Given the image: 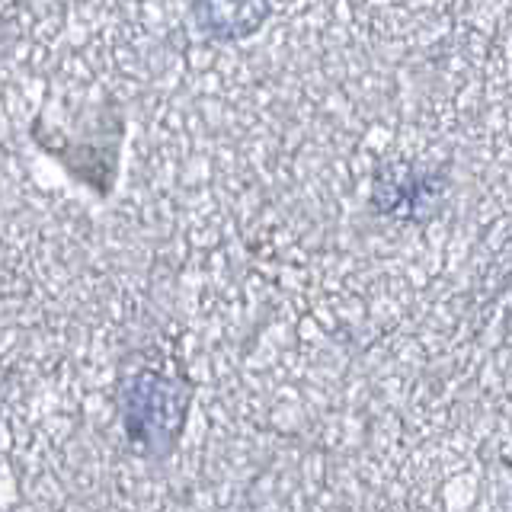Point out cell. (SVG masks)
<instances>
[{
	"instance_id": "1",
	"label": "cell",
	"mask_w": 512,
	"mask_h": 512,
	"mask_svg": "<svg viewBox=\"0 0 512 512\" xmlns=\"http://www.w3.org/2000/svg\"><path fill=\"white\" fill-rule=\"evenodd\" d=\"M192 404V384L154 368L128 375L119 394L122 432L141 458L167 461L180 442Z\"/></svg>"
},
{
	"instance_id": "2",
	"label": "cell",
	"mask_w": 512,
	"mask_h": 512,
	"mask_svg": "<svg viewBox=\"0 0 512 512\" xmlns=\"http://www.w3.org/2000/svg\"><path fill=\"white\" fill-rule=\"evenodd\" d=\"M448 176L407 160H388L372 183V208L378 215L404 218L413 224L432 221L445 205Z\"/></svg>"
},
{
	"instance_id": "3",
	"label": "cell",
	"mask_w": 512,
	"mask_h": 512,
	"mask_svg": "<svg viewBox=\"0 0 512 512\" xmlns=\"http://www.w3.org/2000/svg\"><path fill=\"white\" fill-rule=\"evenodd\" d=\"M272 16V0H192V20L215 42H240L260 32Z\"/></svg>"
}]
</instances>
